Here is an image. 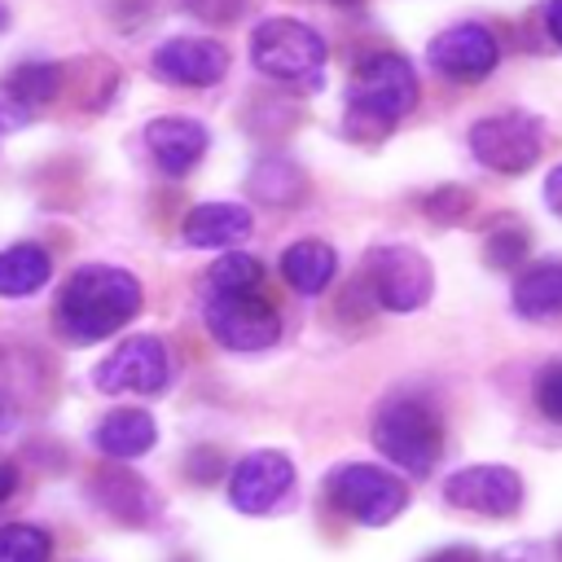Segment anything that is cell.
Wrapping results in <instances>:
<instances>
[{
    "mask_svg": "<svg viewBox=\"0 0 562 562\" xmlns=\"http://www.w3.org/2000/svg\"><path fill=\"white\" fill-rule=\"evenodd\" d=\"M364 285L378 307L417 312L435 290V272L422 250H413L404 241H382V246H369V255H364Z\"/></svg>",
    "mask_w": 562,
    "mask_h": 562,
    "instance_id": "5",
    "label": "cell"
},
{
    "mask_svg": "<svg viewBox=\"0 0 562 562\" xmlns=\"http://www.w3.org/2000/svg\"><path fill=\"white\" fill-rule=\"evenodd\" d=\"M18 492V465L13 461H0V505Z\"/></svg>",
    "mask_w": 562,
    "mask_h": 562,
    "instance_id": "32",
    "label": "cell"
},
{
    "mask_svg": "<svg viewBox=\"0 0 562 562\" xmlns=\"http://www.w3.org/2000/svg\"><path fill=\"white\" fill-rule=\"evenodd\" d=\"M426 562H483V553H479V549H470V544H448V549L430 553Z\"/></svg>",
    "mask_w": 562,
    "mask_h": 562,
    "instance_id": "29",
    "label": "cell"
},
{
    "mask_svg": "<svg viewBox=\"0 0 562 562\" xmlns=\"http://www.w3.org/2000/svg\"><path fill=\"white\" fill-rule=\"evenodd\" d=\"M290 487H294V465L285 452H272V448L241 457L228 474V501L241 514H268Z\"/></svg>",
    "mask_w": 562,
    "mask_h": 562,
    "instance_id": "13",
    "label": "cell"
},
{
    "mask_svg": "<svg viewBox=\"0 0 562 562\" xmlns=\"http://www.w3.org/2000/svg\"><path fill=\"white\" fill-rule=\"evenodd\" d=\"M158 439V426L149 413L140 408H114L110 417H101V426L92 430V443L101 457H114V461H132L140 452H149Z\"/></svg>",
    "mask_w": 562,
    "mask_h": 562,
    "instance_id": "16",
    "label": "cell"
},
{
    "mask_svg": "<svg viewBox=\"0 0 562 562\" xmlns=\"http://www.w3.org/2000/svg\"><path fill=\"white\" fill-rule=\"evenodd\" d=\"M250 61L281 83H321V66H325V40L299 22V18H268L255 26L250 35Z\"/></svg>",
    "mask_w": 562,
    "mask_h": 562,
    "instance_id": "4",
    "label": "cell"
},
{
    "mask_svg": "<svg viewBox=\"0 0 562 562\" xmlns=\"http://www.w3.org/2000/svg\"><path fill=\"white\" fill-rule=\"evenodd\" d=\"M250 237V211L237 202H202L184 220V246L211 250V246H233Z\"/></svg>",
    "mask_w": 562,
    "mask_h": 562,
    "instance_id": "15",
    "label": "cell"
},
{
    "mask_svg": "<svg viewBox=\"0 0 562 562\" xmlns=\"http://www.w3.org/2000/svg\"><path fill=\"white\" fill-rule=\"evenodd\" d=\"M4 22H9V9H4V0H0V26H4Z\"/></svg>",
    "mask_w": 562,
    "mask_h": 562,
    "instance_id": "35",
    "label": "cell"
},
{
    "mask_svg": "<svg viewBox=\"0 0 562 562\" xmlns=\"http://www.w3.org/2000/svg\"><path fill=\"white\" fill-rule=\"evenodd\" d=\"M149 70H154L162 83L211 88V83H220L224 70H228V48H224L220 40H206V35H176V40H167V44L154 48Z\"/></svg>",
    "mask_w": 562,
    "mask_h": 562,
    "instance_id": "12",
    "label": "cell"
},
{
    "mask_svg": "<svg viewBox=\"0 0 562 562\" xmlns=\"http://www.w3.org/2000/svg\"><path fill=\"white\" fill-rule=\"evenodd\" d=\"M92 382L101 386V391H136V395H158L162 386H167V347L154 338V334H136V338H127L123 347H114L101 364H97V373H92Z\"/></svg>",
    "mask_w": 562,
    "mask_h": 562,
    "instance_id": "11",
    "label": "cell"
},
{
    "mask_svg": "<svg viewBox=\"0 0 562 562\" xmlns=\"http://www.w3.org/2000/svg\"><path fill=\"white\" fill-rule=\"evenodd\" d=\"M0 92L9 101H18L26 114H35L40 105H48L61 92V66H53V61H22V66H13L4 75Z\"/></svg>",
    "mask_w": 562,
    "mask_h": 562,
    "instance_id": "20",
    "label": "cell"
},
{
    "mask_svg": "<svg viewBox=\"0 0 562 562\" xmlns=\"http://www.w3.org/2000/svg\"><path fill=\"white\" fill-rule=\"evenodd\" d=\"M206 329L228 351H263L281 338V312L263 299V290L206 294Z\"/></svg>",
    "mask_w": 562,
    "mask_h": 562,
    "instance_id": "7",
    "label": "cell"
},
{
    "mask_svg": "<svg viewBox=\"0 0 562 562\" xmlns=\"http://www.w3.org/2000/svg\"><path fill=\"white\" fill-rule=\"evenodd\" d=\"M4 426H9V408L0 404V430H4Z\"/></svg>",
    "mask_w": 562,
    "mask_h": 562,
    "instance_id": "34",
    "label": "cell"
},
{
    "mask_svg": "<svg viewBox=\"0 0 562 562\" xmlns=\"http://www.w3.org/2000/svg\"><path fill=\"white\" fill-rule=\"evenodd\" d=\"M206 145H211V132L198 119L162 114V119L145 123V149H149V158L158 162L162 176H189L202 162Z\"/></svg>",
    "mask_w": 562,
    "mask_h": 562,
    "instance_id": "14",
    "label": "cell"
},
{
    "mask_svg": "<svg viewBox=\"0 0 562 562\" xmlns=\"http://www.w3.org/2000/svg\"><path fill=\"white\" fill-rule=\"evenodd\" d=\"M329 4H342V9H356L360 0H329Z\"/></svg>",
    "mask_w": 562,
    "mask_h": 562,
    "instance_id": "33",
    "label": "cell"
},
{
    "mask_svg": "<svg viewBox=\"0 0 562 562\" xmlns=\"http://www.w3.org/2000/svg\"><path fill=\"white\" fill-rule=\"evenodd\" d=\"M544 26H549L553 44L562 48V0H544Z\"/></svg>",
    "mask_w": 562,
    "mask_h": 562,
    "instance_id": "31",
    "label": "cell"
},
{
    "mask_svg": "<svg viewBox=\"0 0 562 562\" xmlns=\"http://www.w3.org/2000/svg\"><path fill=\"white\" fill-rule=\"evenodd\" d=\"M246 4H250V0H189V9H193V13H202V18H215V22H228V18H237Z\"/></svg>",
    "mask_w": 562,
    "mask_h": 562,
    "instance_id": "27",
    "label": "cell"
},
{
    "mask_svg": "<svg viewBox=\"0 0 562 562\" xmlns=\"http://www.w3.org/2000/svg\"><path fill=\"white\" fill-rule=\"evenodd\" d=\"M443 501L452 509H465V514L509 518L522 509V479L509 465H465V470L448 474Z\"/></svg>",
    "mask_w": 562,
    "mask_h": 562,
    "instance_id": "9",
    "label": "cell"
},
{
    "mask_svg": "<svg viewBox=\"0 0 562 562\" xmlns=\"http://www.w3.org/2000/svg\"><path fill=\"white\" fill-rule=\"evenodd\" d=\"M422 211H426L435 224H461V220L474 211V198H470V189L443 184V189H435V193L422 198Z\"/></svg>",
    "mask_w": 562,
    "mask_h": 562,
    "instance_id": "25",
    "label": "cell"
},
{
    "mask_svg": "<svg viewBox=\"0 0 562 562\" xmlns=\"http://www.w3.org/2000/svg\"><path fill=\"white\" fill-rule=\"evenodd\" d=\"M527 246H531V237H527V228H518V224H505V228H496V233H487V246H483V259H487L492 268H518V263L527 259Z\"/></svg>",
    "mask_w": 562,
    "mask_h": 562,
    "instance_id": "24",
    "label": "cell"
},
{
    "mask_svg": "<svg viewBox=\"0 0 562 562\" xmlns=\"http://www.w3.org/2000/svg\"><path fill=\"white\" fill-rule=\"evenodd\" d=\"M189 474H193L198 483H211V479L220 474V452H206V448H198V452H193V461H189Z\"/></svg>",
    "mask_w": 562,
    "mask_h": 562,
    "instance_id": "28",
    "label": "cell"
},
{
    "mask_svg": "<svg viewBox=\"0 0 562 562\" xmlns=\"http://www.w3.org/2000/svg\"><path fill=\"white\" fill-rule=\"evenodd\" d=\"M514 312L522 321H553L562 316V259L536 263L514 281Z\"/></svg>",
    "mask_w": 562,
    "mask_h": 562,
    "instance_id": "18",
    "label": "cell"
},
{
    "mask_svg": "<svg viewBox=\"0 0 562 562\" xmlns=\"http://www.w3.org/2000/svg\"><path fill=\"white\" fill-rule=\"evenodd\" d=\"M325 492H329V501H334L347 518H356L360 527H386V522L408 505V487H404L391 470L369 465V461H347V465H338V470L329 474Z\"/></svg>",
    "mask_w": 562,
    "mask_h": 562,
    "instance_id": "6",
    "label": "cell"
},
{
    "mask_svg": "<svg viewBox=\"0 0 562 562\" xmlns=\"http://www.w3.org/2000/svg\"><path fill=\"white\" fill-rule=\"evenodd\" d=\"M53 540L44 527L31 522H4L0 527V562H48Z\"/></svg>",
    "mask_w": 562,
    "mask_h": 562,
    "instance_id": "23",
    "label": "cell"
},
{
    "mask_svg": "<svg viewBox=\"0 0 562 562\" xmlns=\"http://www.w3.org/2000/svg\"><path fill=\"white\" fill-rule=\"evenodd\" d=\"M426 57H430V66L443 79H452V83H479V79H487L496 70L501 44H496V35L487 26L461 22V26H448L443 35H435L430 48H426Z\"/></svg>",
    "mask_w": 562,
    "mask_h": 562,
    "instance_id": "10",
    "label": "cell"
},
{
    "mask_svg": "<svg viewBox=\"0 0 562 562\" xmlns=\"http://www.w3.org/2000/svg\"><path fill=\"white\" fill-rule=\"evenodd\" d=\"M250 193L259 202H281L285 206V202H294L303 193V176H299V167H290L281 158H263L255 167V176H250Z\"/></svg>",
    "mask_w": 562,
    "mask_h": 562,
    "instance_id": "21",
    "label": "cell"
},
{
    "mask_svg": "<svg viewBox=\"0 0 562 562\" xmlns=\"http://www.w3.org/2000/svg\"><path fill=\"white\" fill-rule=\"evenodd\" d=\"M470 154L487 167V171H501V176H518L527 167H536L540 149H544V132L531 114H492V119H479L470 127Z\"/></svg>",
    "mask_w": 562,
    "mask_h": 562,
    "instance_id": "8",
    "label": "cell"
},
{
    "mask_svg": "<svg viewBox=\"0 0 562 562\" xmlns=\"http://www.w3.org/2000/svg\"><path fill=\"white\" fill-rule=\"evenodd\" d=\"M373 448L400 465L404 474H430L443 452V426L439 413L417 395H395L373 417Z\"/></svg>",
    "mask_w": 562,
    "mask_h": 562,
    "instance_id": "3",
    "label": "cell"
},
{
    "mask_svg": "<svg viewBox=\"0 0 562 562\" xmlns=\"http://www.w3.org/2000/svg\"><path fill=\"white\" fill-rule=\"evenodd\" d=\"M417 105V70L400 53H373L356 66L347 88V132L356 140H382Z\"/></svg>",
    "mask_w": 562,
    "mask_h": 562,
    "instance_id": "2",
    "label": "cell"
},
{
    "mask_svg": "<svg viewBox=\"0 0 562 562\" xmlns=\"http://www.w3.org/2000/svg\"><path fill=\"white\" fill-rule=\"evenodd\" d=\"M48 277H53V259H48L44 246L18 241V246L0 250V294H4V299H26V294H35Z\"/></svg>",
    "mask_w": 562,
    "mask_h": 562,
    "instance_id": "19",
    "label": "cell"
},
{
    "mask_svg": "<svg viewBox=\"0 0 562 562\" xmlns=\"http://www.w3.org/2000/svg\"><path fill=\"white\" fill-rule=\"evenodd\" d=\"M241 290H263V268L255 255H224L206 272V294H241Z\"/></svg>",
    "mask_w": 562,
    "mask_h": 562,
    "instance_id": "22",
    "label": "cell"
},
{
    "mask_svg": "<svg viewBox=\"0 0 562 562\" xmlns=\"http://www.w3.org/2000/svg\"><path fill=\"white\" fill-rule=\"evenodd\" d=\"M334 272H338V255H334V246L321 241V237H303V241H294V246L281 255V277H285L290 290H299V294H321V290L334 281Z\"/></svg>",
    "mask_w": 562,
    "mask_h": 562,
    "instance_id": "17",
    "label": "cell"
},
{
    "mask_svg": "<svg viewBox=\"0 0 562 562\" xmlns=\"http://www.w3.org/2000/svg\"><path fill=\"white\" fill-rule=\"evenodd\" d=\"M558 553H562V540H558Z\"/></svg>",
    "mask_w": 562,
    "mask_h": 562,
    "instance_id": "36",
    "label": "cell"
},
{
    "mask_svg": "<svg viewBox=\"0 0 562 562\" xmlns=\"http://www.w3.org/2000/svg\"><path fill=\"white\" fill-rule=\"evenodd\" d=\"M140 307V281L114 263H83L57 294V325L75 342H97L123 329Z\"/></svg>",
    "mask_w": 562,
    "mask_h": 562,
    "instance_id": "1",
    "label": "cell"
},
{
    "mask_svg": "<svg viewBox=\"0 0 562 562\" xmlns=\"http://www.w3.org/2000/svg\"><path fill=\"white\" fill-rule=\"evenodd\" d=\"M536 408L549 422H562V360L558 364H544L536 373Z\"/></svg>",
    "mask_w": 562,
    "mask_h": 562,
    "instance_id": "26",
    "label": "cell"
},
{
    "mask_svg": "<svg viewBox=\"0 0 562 562\" xmlns=\"http://www.w3.org/2000/svg\"><path fill=\"white\" fill-rule=\"evenodd\" d=\"M544 206L562 220V167H553V171L544 176Z\"/></svg>",
    "mask_w": 562,
    "mask_h": 562,
    "instance_id": "30",
    "label": "cell"
}]
</instances>
